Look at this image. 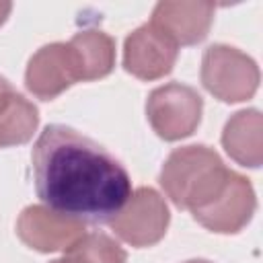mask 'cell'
I'll list each match as a JSON object with an SVG mask.
<instances>
[{
	"label": "cell",
	"instance_id": "30bf717a",
	"mask_svg": "<svg viewBox=\"0 0 263 263\" xmlns=\"http://www.w3.org/2000/svg\"><path fill=\"white\" fill-rule=\"evenodd\" d=\"M214 21L210 2H160L152 12V25L177 45H195L205 39Z\"/></svg>",
	"mask_w": 263,
	"mask_h": 263
},
{
	"label": "cell",
	"instance_id": "3957f363",
	"mask_svg": "<svg viewBox=\"0 0 263 263\" xmlns=\"http://www.w3.org/2000/svg\"><path fill=\"white\" fill-rule=\"evenodd\" d=\"M201 82L216 99L238 103L255 95L259 86V68L236 47L212 45L203 53Z\"/></svg>",
	"mask_w": 263,
	"mask_h": 263
},
{
	"label": "cell",
	"instance_id": "6da1fadb",
	"mask_svg": "<svg viewBox=\"0 0 263 263\" xmlns=\"http://www.w3.org/2000/svg\"><path fill=\"white\" fill-rule=\"evenodd\" d=\"M33 179L47 208L90 224L111 222L132 195L123 164L66 125H47L37 138Z\"/></svg>",
	"mask_w": 263,
	"mask_h": 263
},
{
	"label": "cell",
	"instance_id": "e0dca14e",
	"mask_svg": "<svg viewBox=\"0 0 263 263\" xmlns=\"http://www.w3.org/2000/svg\"><path fill=\"white\" fill-rule=\"evenodd\" d=\"M187 263H210V261H203V259H193V261H187Z\"/></svg>",
	"mask_w": 263,
	"mask_h": 263
},
{
	"label": "cell",
	"instance_id": "8992f818",
	"mask_svg": "<svg viewBox=\"0 0 263 263\" xmlns=\"http://www.w3.org/2000/svg\"><path fill=\"white\" fill-rule=\"evenodd\" d=\"M255 205V191L249 179L230 171L222 191L208 205L195 210L193 218L212 232L232 234L249 224Z\"/></svg>",
	"mask_w": 263,
	"mask_h": 263
},
{
	"label": "cell",
	"instance_id": "4fadbf2b",
	"mask_svg": "<svg viewBox=\"0 0 263 263\" xmlns=\"http://www.w3.org/2000/svg\"><path fill=\"white\" fill-rule=\"evenodd\" d=\"M37 107L29 103L23 95L14 92L6 109L0 113V148L29 142L33 132L37 129Z\"/></svg>",
	"mask_w": 263,
	"mask_h": 263
},
{
	"label": "cell",
	"instance_id": "8fae6325",
	"mask_svg": "<svg viewBox=\"0 0 263 263\" xmlns=\"http://www.w3.org/2000/svg\"><path fill=\"white\" fill-rule=\"evenodd\" d=\"M261 132H263V119L257 109L238 111L228 119L222 134V144L238 164L255 168L263 160Z\"/></svg>",
	"mask_w": 263,
	"mask_h": 263
},
{
	"label": "cell",
	"instance_id": "5b68a950",
	"mask_svg": "<svg viewBox=\"0 0 263 263\" xmlns=\"http://www.w3.org/2000/svg\"><path fill=\"white\" fill-rule=\"evenodd\" d=\"M168 208L158 191L140 187L109 222L115 234L132 247L156 245L168 226Z\"/></svg>",
	"mask_w": 263,
	"mask_h": 263
},
{
	"label": "cell",
	"instance_id": "9c48e42d",
	"mask_svg": "<svg viewBox=\"0 0 263 263\" xmlns=\"http://www.w3.org/2000/svg\"><path fill=\"white\" fill-rule=\"evenodd\" d=\"M177 47L179 45L152 23L142 25L125 39L123 66L129 74L142 80L162 78L177 62Z\"/></svg>",
	"mask_w": 263,
	"mask_h": 263
},
{
	"label": "cell",
	"instance_id": "2e32d148",
	"mask_svg": "<svg viewBox=\"0 0 263 263\" xmlns=\"http://www.w3.org/2000/svg\"><path fill=\"white\" fill-rule=\"evenodd\" d=\"M10 10H12V4H10V2H0V25L8 18Z\"/></svg>",
	"mask_w": 263,
	"mask_h": 263
},
{
	"label": "cell",
	"instance_id": "52a82bcc",
	"mask_svg": "<svg viewBox=\"0 0 263 263\" xmlns=\"http://www.w3.org/2000/svg\"><path fill=\"white\" fill-rule=\"evenodd\" d=\"M16 232L25 245L35 251H68L86 234L84 222L60 214L47 205H29L16 222Z\"/></svg>",
	"mask_w": 263,
	"mask_h": 263
},
{
	"label": "cell",
	"instance_id": "ba28073f",
	"mask_svg": "<svg viewBox=\"0 0 263 263\" xmlns=\"http://www.w3.org/2000/svg\"><path fill=\"white\" fill-rule=\"evenodd\" d=\"M82 80L76 53L70 43H51L41 47L29 62L25 82L39 99H55L74 82Z\"/></svg>",
	"mask_w": 263,
	"mask_h": 263
},
{
	"label": "cell",
	"instance_id": "7a4b0ae2",
	"mask_svg": "<svg viewBox=\"0 0 263 263\" xmlns=\"http://www.w3.org/2000/svg\"><path fill=\"white\" fill-rule=\"evenodd\" d=\"M228 168L208 146H185L166 158L160 185L177 208L199 210L208 205L224 187Z\"/></svg>",
	"mask_w": 263,
	"mask_h": 263
},
{
	"label": "cell",
	"instance_id": "7c38bea8",
	"mask_svg": "<svg viewBox=\"0 0 263 263\" xmlns=\"http://www.w3.org/2000/svg\"><path fill=\"white\" fill-rule=\"evenodd\" d=\"M76 53L82 80H97L107 76L115 64V41L103 31H82L70 39Z\"/></svg>",
	"mask_w": 263,
	"mask_h": 263
},
{
	"label": "cell",
	"instance_id": "9a60e30c",
	"mask_svg": "<svg viewBox=\"0 0 263 263\" xmlns=\"http://www.w3.org/2000/svg\"><path fill=\"white\" fill-rule=\"evenodd\" d=\"M14 97V90H12V86H10V82L6 80V78H2L0 76V113L6 109V105L10 103V99Z\"/></svg>",
	"mask_w": 263,
	"mask_h": 263
},
{
	"label": "cell",
	"instance_id": "277c9868",
	"mask_svg": "<svg viewBox=\"0 0 263 263\" xmlns=\"http://www.w3.org/2000/svg\"><path fill=\"white\" fill-rule=\"evenodd\" d=\"M201 109L203 101L197 90L179 82L154 88L146 103V115L152 129L168 142L191 136L199 125Z\"/></svg>",
	"mask_w": 263,
	"mask_h": 263
},
{
	"label": "cell",
	"instance_id": "5bb4252c",
	"mask_svg": "<svg viewBox=\"0 0 263 263\" xmlns=\"http://www.w3.org/2000/svg\"><path fill=\"white\" fill-rule=\"evenodd\" d=\"M125 251L107 234L92 232L78 238L64 255L51 263H125Z\"/></svg>",
	"mask_w": 263,
	"mask_h": 263
}]
</instances>
